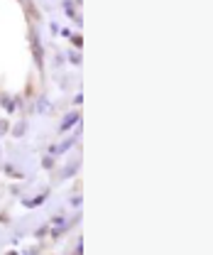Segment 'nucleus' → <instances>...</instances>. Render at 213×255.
<instances>
[{"mask_svg": "<svg viewBox=\"0 0 213 255\" xmlns=\"http://www.w3.org/2000/svg\"><path fill=\"white\" fill-rule=\"evenodd\" d=\"M64 12H66L69 17H76V10H74V2H71V0H64Z\"/></svg>", "mask_w": 213, "mask_h": 255, "instance_id": "3", "label": "nucleus"}, {"mask_svg": "<svg viewBox=\"0 0 213 255\" xmlns=\"http://www.w3.org/2000/svg\"><path fill=\"white\" fill-rule=\"evenodd\" d=\"M42 164H44L47 169H52V167H54V162H52V157H44V162H42Z\"/></svg>", "mask_w": 213, "mask_h": 255, "instance_id": "6", "label": "nucleus"}, {"mask_svg": "<svg viewBox=\"0 0 213 255\" xmlns=\"http://www.w3.org/2000/svg\"><path fill=\"white\" fill-rule=\"evenodd\" d=\"M69 59L74 64H81V54H79V52H69Z\"/></svg>", "mask_w": 213, "mask_h": 255, "instance_id": "4", "label": "nucleus"}, {"mask_svg": "<svg viewBox=\"0 0 213 255\" xmlns=\"http://www.w3.org/2000/svg\"><path fill=\"white\" fill-rule=\"evenodd\" d=\"M74 103H76V106H81V103H84V96H81V94H76V98H74Z\"/></svg>", "mask_w": 213, "mask_h": 255, "instance_id": "8", "label": "nucleus"}, {"mask_svg": "<svg viewBox=\"0 0 213 255\" xmlns=\"http://www.w3.org/2000/svg\"><path fill=\"white\" fill-rule=\"evenodd\" d=\"M32 52H34V62H37V66H42V44H39V37H37L34 30H32Z\"/></svg>", "mask_w": 213, "mask_h": 255, "instance_id": "1", "label": "nucleus"}, {"mask_svg": "<svg viewBox=\"0 0 213 255\" xmlns=\"http://www.w3.org/2000/svg\"><path fill=\"white\" fill-rule=\"evenodd\" d=\"M25 132V123H20V126L15 128V135H22Z\"/></svg>", "mask_w": 213, "mask_h": 255, "instance_id": "7", "label": "nucleus"}, {"mask_svg": "<svg viewBox=\"0 0 213 255\" xmlns=\"http://www.w3.org/2000/svg\"><path fill=\"white\" fill-rule=\"evenodd\" d=\"M79 123V111H74V113H69L64 121H61V132H66V130H71V126H76Z\"/></svg>", "mask_w": 213, "mask_h": 255, "instance_id": "2", "label": "nucleus"}, {"mask_svg": "<svg viewBox=\"0 0 213 255\" xmlns=\"http://www.w3.org/2000/svg\"><path fill=\"white\" fill-rule=\"evenodd\" d=\"M71 42H74L76 47H81V44H84V39H81V34H74V37H71Z\"/></svg>", "mask_w": 213, "mask_h": 255, "instance_id": "5", "label": "nucleus"}]
</instances>
